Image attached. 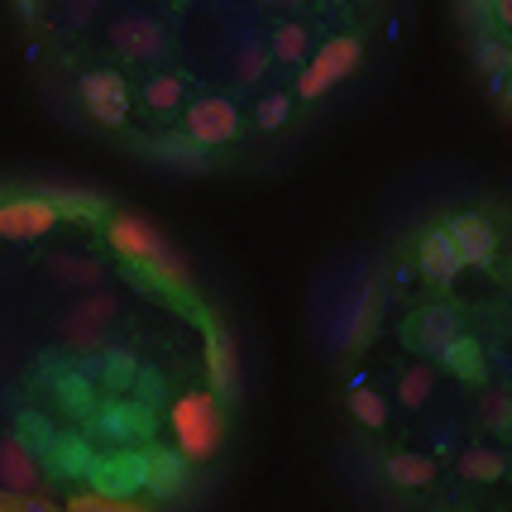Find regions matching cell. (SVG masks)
<instances>
[{"mask_svg":"<svg viewBox=\"0 0 512 512\" xmlns=\"http://www.w3.org/2000/svg\"><path fill=\"white\" fill-rule=\"evenodd\" d=\"M206 369H211V388L216 393H235V340L221 326L206 331Z\"/></svg>","mask_w":512,"mask_h":512,"instance_id":"cell-15","label":"cell"},{"mask_svg":"<svg viewBox=\"0 0 512 512\" xmlns=\"http://www.w3.org/2000/svg\"><path fill=\"white\" fill-rule=\"evenodd\" d=\"M58 221H63V216H58V206H53L44 192H39V197H10V201H0V235H5V240H15V245L48 235V230H53Z\"/></svg>","mask_w":512,"mask_h":512,"instance_id":"cell-6","label":"cell"},{"mask_svg":"<svg viewBox=\"0 0 512 512\" xmlns=\"http://www.w3.org/2000/svg\"><path fill=\"white\" fill-rule=\"evenodd\" d=\"M431 393H436V379H431V369H426V364H417V369H407V374H402V383H398L402 407H426Z\"/></svg>","mask_w":512,"mask_h":512,"instance_id":"cell-24","label":"cell"},{"mask_svg":"<svg viewBox=\"0 0 512 512\" xmlns=\"http://www.w3.org/2000/svg\"><path fill=\"white\" fill-rule=\"evenodd\" d=\"M115 321V297H106V292H96V297H87L77 312L63 321V335L72 340V345H101V335H106V326Z\"/></svg>","mask_w":512,"mask_h":512,"instance_id":"cell-13","label":"cell"},{"mask_svg":"<svg viewBox=\"0 0 512 512\" xmlns=\"http://www.w3.org/2000/svg\"><path fill=\"white\" fill-rule=\"evenodd\" d=\"M44 484V469H39V455L24 446L20 436H5L0 441V489L15 493V498H29Z\"/></svg>","mask_w":512,"mask_h":512,"instance_id":"cell-9","label":"cell"},{"mask_svg":"<svg viewBox=\"0 0 512 512\" xmlns=\"http://www.w3.org/2000/svg\"><path fill=\"white\" fill-rule=\"evenodd\" d=\"M111 44L120 48V58H130V63H149L163 53V24L149 20V15H125V20H115L111 29Z\"/></svg>","mask_w":512,"mask_h":512,"instance_id":"cell-11","label":"cell"},{"mask_svg":"<svg viewBox=\"0 0 512 512\" xmlns=\"http://www.w3.org/2000/svg\"><path fill=\"white\" fill-rule=\"evenodd\" d=\"M350 417L364 431H383L388 426V402H383L379 388H350Z\"/></svg>","mask_w":512,"mask_h":512,"instance_id":"cell-19","label":"cell"},{"mask_svg":"<svg viewBox=\"0 0 512 512\" xmlns=\"http://www.w3.org/2000/svg\"><path fill=\"white\" fill-rule=\"evenodd\" d=\"M53 206H58V216H87V221H96L106 206H101V197H87V192H44Z\"/></svg>","mask_w":512,"mask_h":512,"instance_id":"cell-26","label":"cell"},{"mask_svg":"<svg viewBox=\"0 0 512 512\" xmlns=\"http://www.w3.org/2000/svg\"><path fill=\"white\" fill-rule=\"evenodd\" d=\"M53 268H58L63 283H101V264H91V259H67V254H58Z\"/></svg>","mask_w":512,"mask_h":512,"instance_id":"cell-29","label":"cell"},{"mask_svg":"<svg viewBox=\"0 0 512 512\" xmlns=\"http://www.w3.org/2000/svg\"><path fill=\"white\" fill-rule=\"evenodd\" d=\"M20 512H53L44 503V498H34V493H29V498H20Z\"/></svg>","mask_w":512,"mask_h":512,"instance_id":"cell-38","label":"cell"},{"mask_svg":"<svg viewBox=\"0 0 512 512\" xmlns=\"http://www.w3.org/2000/svg\"><path fill=\"white\" fill-rule=\"evenodd\" d=\"M134 422H144L139 407H115V412L101 417V431H106V436H134V431H144V426H134Z\"/></svg>","mask_w":512,"mask_h":512,"instance_id":"cell-30","label":"cell"},{"mask_svg":"<svg viewBox=\"0 0 512 512\" xmlns=\"http://www.w3.org/2000/svg\"><path fill=\"white\" fill-rule=\"evenodd\" d=\"M417 264H422L426 283H436V288H450V283L465 273L460 249H455V240H450L446 225H431V230L422 235V245H417Z\"/></svg>","mask_w":512,"mask_h":512,"instance_id":"cell-10","label":"cell"},{"mask_svg":"<svg viewBox=\"0 0 512 512\" xmlns=\"http://www.w3.org/2000/svg\"><path fill=\"white\" fill-rule=\"evenodd\" d=\"M173 436H178V450L201 465L221 450V407H216V393H182L173 402Z\"/></svg>","mask_w":512,"mask_h":512,"instance_id":"cell-2","label":"cell"},{"mask_svg":"<svg viewBox=\"0 0 512 512\" xmlns=\"http://www.w3.org/2000/svg\"><path fill=\"white\" fill-rule=\"evenodd\" d=\"M20 426H24L20 441L34 450V455H39V446H53V431H48V422H39V417H24Z\"/></svg>","mask_w":512,"mask_h":512,"instance_id":"cell-34","label":"cell"},{"mask_svg":"<svg viewBox=\"0 0 512 512\" xmlns=\"http://www.w3.org/2000/svg\"><path fill=\"white\" fill-rule=\"evenodd\" d=\"M335 5H345V0H335Z\"/></svg>","mask_w":512,"mask_h":512,"instance_id":"cell-43","label":"cell"},{"mask_svg":"<svg viewBox=\"0 0 512 512\" xmlns=\"http://www.w3.org/2000/svg\"><path fill=\"white\" fill-rule=\"evenodd\" d=\"M106 240H111V249L120 259H130L134 268H144L154 283H163V288H187V268H182V259L173 254V245H168L144 216H130V211L111 216Z\"/></svg>","mask_w":512,"mask_h":512,"instance_id":"cell-1","label":"cell"},{"mask_svg":"<svg viewBox=\"0 0 512 512\" xmlns=\"http://www.w3.org/2000/svg\"><path fill=\"white\" fill-rule=\"evenodd\" d=\"M264 5H278V10H292V5H302V0H264Z\"/></svg>","mask_w":512,"mask_h":512,"instance_id":"cell-41","label":"cell"},{"mask_svg":"<svg viewBox=\"0 0 512 512\" xmlns=\"http://www.w3.org/2000/svg\"><path fill=\"white\" fill-rule=\"evenodd\" d=\"M0 512H20V498H15V493H5V489H0Z\"/></svg>","mask_w":512,"mask_h":512,"instance_id":"cell-39","label":"cell"},{"mask_svg":"<svg viewBox=\"0 0 512 512\" xmlns=\"http://www.w3.org/2000/svg\"><path fill=\"white\" fill-rule=\"evenodd\" d=\"M144 479H149V455H139V450H120L111 460L91 465V484L106 498H130V493L144 489Z\"/></svg>","mask_w":512,"mask_h":512,"instance_id":"cell-7","label":"cell"},{"mask_svg":"<svg viewBox=\"0 0 512 512\" xmlns=\"http://www.w3.org/2000/svg\"><path fill=\"white\" fill-rule=\"evenodd\" d=\"M268 53H273L278 63H302V58L312 53V34H307L302 24H278V29H273V44H268Z\"/></svg>","mask_w":512,"mask_h":512,"instance_id":"cell-20","label":"cell"},{"mask_svg":"<svg viewBox=\"0 0 512 512\" xmlns=\"http://www.w3.org/2000/svg\"><path fill=\"white\" fill-rule=\"evenodd\" d=\"M91 465H96V460H91V450L82 446V441H63V446H58V469H63V474H91Z\"/></svg>","mask_w":512,"mask_h":512,"instance_id":"cell-31","label":"cell"},{"mask_svg":"<svg viewBox=\"0 0 512 512\" xmlns=\"http://www.w3.org/2000/svg\"><path fill=\"white\" fill-rule=\"evenodd\" d=\"M268 58H273L268 44H245L240 48V63H235V77H240V82H259L268 72Z\"/></svg>","mask_w":512,"mask_h":512,"instance_id":"cell-28","label":"cell"},{"mask_svg":"<svg viewBox=\"0 0 512 512\" xmlns=\"http://www.w3.org/2000/svg\"><path fill=\"white\" fill-rule=\"evenodd\" d=\"M130 374H134V359L130 355H111V369H106V383H130Z\"/></svg>","mask_w":512,"mask_h":512,"instance_id":"cell-36","label":"cell"},{"mask_svg":"<svg viewBox=\"0 0 512 512\" xmlns=\"http://www.w3.org/2000/svg\"><path fill=\"white\" fill-rule=\"evenodd\" d=\"M388 484H398V489H426L431 479H436V465L426 460V455H388Z\"/></svg>","mask_w":512,"mask_h":512,"instance_id":"cell-16","label":"cell"},{"mask_svg":"<svg viewBox=\"0 0 512 512\" xmlns=\"http://www.w3.org/2000/svg\"><path fill=\"white\" fill-rule=\"evenodd\" d=\"M182 87H187V77H173V72L149 77V82H144V106H149V111H178Z\"/></svg>","mask_w":512,"mask_h":512,"instance_id":"cell-22","label":"cell"},{"mask_svg":"<svg viewBox=\"0 0 512 512\" xmlns=\"http://www.w3.org/2000/svg\"><path fill=\"white\" fill-rule=\"evenodd\" d=\"M446 230H450V240H455V249H460V264L465 268H489L498 259V235H493V225L479 211L450 216Z\"/></svg>","mask_w":512,"mask_h":512,"instance_id":"cell-8","label":"cell"},{"mask_svg":"<svg viewBox=\"0 0 512 512\" xmlns=\"http://www.w3.org/2000/svg\"><path fill=\"white\" fill-rule=\"evenodd\" d=\"M77 96H82V106L96 125H125L130 120V87H125V77L111 72V67H101V72H87L82 82H77Z\"/></svg>","mask_w":512,"mask_h":512,"instance_id":"cell-5","label":"cell"},{"mask_svg":"<svg viewBox=\"0 0 512 512\" xmlns=\"http://www.w3.org/2000/svg\"><path fill=\"white\" fill-rule=\"evenodd\" d=\"M63 512H149V508H134L125 498H106V493H77V498H67Z\"/></svg>","mask_w":512,"mask_h":512,"instance_id":"cell-27","label":"cell"},{"mask_svg":"<svg viewBox=\"0 0 512 512\" xmlns=\"http://www.w3.org/2000/svg\"><path fill=\"white\" fill-rule=\"evenodd\" d=\"M412 340H417V350H422L426 359H446V350L460 340V316L450 312V307H426V312H417V321H412Z\"/></svg>","mask_w":512,"mask_h":512,"instance_id":"cell-12","label":"cell"},{"mask_svg":"<svg viewBox=\"0 0 512 512\" xmlns=\"http://www.w3.org/2000/svg\"><path fill=\"white\" fill-rule=\"evenodd\" d=\"M493 24L512 34V0H493Z\"/></svg>","mask_w":512,"mask_h":512,"instance_id":"cell-37","label":"cell"},{"mask_svg":"<svg viewBox=\"0 0 512 512\" xmlns=\"http://www.w3.org/2000/svg\"><path fill=\"white\" fill-rule=\"evenodd\" d=\"M15 5H20V15H24V20H34V5H39V0H15Z\"/></svg>","mask_w":512,"mask_h":512,"instance_id":"cell-40","label":"cell"},{"mask_svg":"<svg viewBox=\"0 0 512 512\" xmlns=\"http://www.w3.org/2000/svg\"><path fill=\"white\" fill-rule=\"evenodd\" d=\"M182 134L201 149H221L230 139H240V111L225 96H197L182 115Z\"/></svg>","mask_w":512,"mask_h":512,"instance_id":"cell-4","label":"cell"},{"mask_svg":"<svg viewBox=\"0 0 512 512\" xmlns=\"http://www.w3.org/2000/svg\"><path fill=\"white\" fill-rule=\"evenodd\" d=\"M503 96H508V106H512V72L503 77Z\"/></svg>","mask_w":512,"mask_h":512,"instance_id":"cell-42","label":"cell"},{"mask_svg":"<svg viewBox=\"0 0 512 512\" xmlns=\"http://www.w3.org/2000/svg\"><path fill=\"white\" fill-rule=\"evenodd\" d=\"M101 5H106V0H63V20L67 24H87Z\"/></svg>","mask_w":512,"mask_h":512,"instance_id":"cell-35","label":"cell"},{"mask_svg":"<svg viewBox=\"0 0 512 512\" xmlns=\"http://www.w3.org/2000/svg\"><path fill=\"white\" fill-rule=\"evenodd\" d=\"M288 111H292V101L283 91H273V96L259 101V125H264V130H283V125H288Z\"/></svg>","mask_w":512,"mask_h":512,"instance_id":"cell-32","label":"cell"},{"mask_svg":"<svg viewBox=\"0 0 512 512\" xmlns=\"http://www.w3.org/2000/svg\"><path fill=\"white\" fill-rule=\"evenodd\" d=\"M187 479H192V460L182 450H149V479H144V489L154 493V498H178L187 489Z\"/></svg>","mask_w":512,"mask_h":512,"instance_id":"cell-14","label":"cell"},{"mask_svg":"<svg viewBox=\"0 0 512 512\" xmlns=\"http://www.w3.org/2000/svg\"><path fill=\"white\" fill-rule=\"evenodd\" d=\"M474 63L484 67L489 77H508L512 72V48L498 39V34H484L479 44H474Z\"/></svg>","mask_w":512,"mask_h":512,"instance_id":"cell-23","label":"cell"},{"mask_svg":"<svg viewBox=\"0 0 512 512\" xmlns=\"http://www.w3.org/2000/svg\"><path fill=\"white\" fill-rule=\"evenodd\" d=\"M508 417H512V398L508 393H489V398H484V422H489L493 431H503Z\"/></svg>","mask_w":512,"mask_h":512,"instance_id":"cell-33","label":"cell"},{"mask_svg":"<svg viewBox=\"0 0 512 512\" xmlns=\"http://www.w3.org/2000/svg\"><path fill=\"white\" fill-rule=\"evenodd\" d=\"M460 474L474 479V484H493V479L508 474V460L489 446H465V455H460Z\"/></svg>","mask_w":512,"mask_h":512,"instance_id":"cell-17","label":"cell"},{"mask_svg":"<svg viewBox=\"0 0 512 512\" xmlns=\"http://www.w3.org/2000/svg\"><path fill=\"white\" fill-rule=\"evenodd\" d=\"M441 364H446L450 374L469 379V383H484V355H479V345H474V340H465V335H460V340L450 345Z\"/></svg>","mask_w":512,"mask_h":512,"instance_id":"cell-21","label":"cell"},{"mask_svg":"<svg viewBox=\"0 0 512 512\" xmlns=\"http://www.w3.org/2000/svg\"><path fill=\"white\" fill-rule=\"evenodd\" d=\"M359 63H364V44H359L355 34H335L331 44H321V53L297 72V96H302V101L326 96V91H331L335 82H345Z\"/></svg>","mask_w":512,"mask_h":512,"instance_id":"cell-3","label":"cell"},{"mask_svg":"<svg viewBox=\"0 0 512 512\" xmlns=\"http://www.w3.org/2000/svg\"><path fill=\"white\" fill-rule=\"evenodd\" d=\"M58 398H63V407L72 412V417H82V412L96 407V388H91L82 374H67V379L58 383Z\"/></svg>","mask_w":512,"mask_h":512,"instance_id":"cell-25","label":"cell"},{"mask_svg":"<svg viewBox=\"0 0 512 512\" xmlns=\"http://www.w3.org/2000/svg\"><path fill=\"white\" fill-rule=\"evenodd\" d=\"M154 154L163 158V163L182 168V173H206V168H211V158L201 154V144H192L187 134H182V139H158Z\"/></svg>","mask_w":512,"mask_h":512,"instance_id":"cell-18","label":"cell"}]
</instances>
